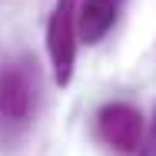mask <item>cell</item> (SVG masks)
<instances>
[{"label": "cell", "instance_id": "obj_1", "mask_svg": "<svg viewBox=\"0 0 156 156\" xmlns=\"http://www.w3.org/2000/svg\"><path fill=\"white\" fill-rule=\"evenodd\" d=\"M40 103V73L37 63L20 57L0 66V140L27 133Z\"/></svg>", "mask_w": 156, "mask_h": 156}, {"label": "cell", "instance_id": "obj_2", "mask_svg": "<svg viewBox=\"0 0 156 156\" xmlns=\"http://www.w3.org/2000/svg\"><path fill=\"white\" fill-rule=\"evenodd\" d=\"M76 3L80 0H57L50 23H47V53L53 66L57 87H66L73 80V63H76Z\"/></svg>", "mask_w": 156, "mask_h": 156}, {"label": "cell", "instance_id": "obj_3", "mask_svg": "<svg viewBox=\"0 0 156 156\" xmlns=\"http://www.w3.org/2000/svg\"><path fill=\"white\" fill-rule=\"evenodd\" d=\"M96 133L116 153H140V146H143V116H140L136 106H129L123 100H113V103L100 106Z\"/></svg>", "mask_w": 156, "mask_h": 156}, {"label": "cell", "instance_id": "obj_4", "mask_svg": "<svg viewBox=\"0 0 156 156\" xmlns=\"http://www.w3.org/2000/svg\"><path fill=\"white\" fill-rule=\"evenodd\" d=\"M116 13H120V0H80L76 3V40L100 43L113 30Z\"/></svg>", "mask_w": 156, "mask_h": 156}, {"label": "cell", "instance_id": "obj_5", "mask_svg": "<svg viewBox=\"0 0 156 156\" xmlns=\"http://www.w3.org/2000/svg\"><path fill=\"white\" fill-rule=\"evenodd\" d=\"M140 156H156V110H153V120H150V129L143 133V146H140Z\"/></svg>", "mask_w": 156, "mask_h": 156}]
</instances>
